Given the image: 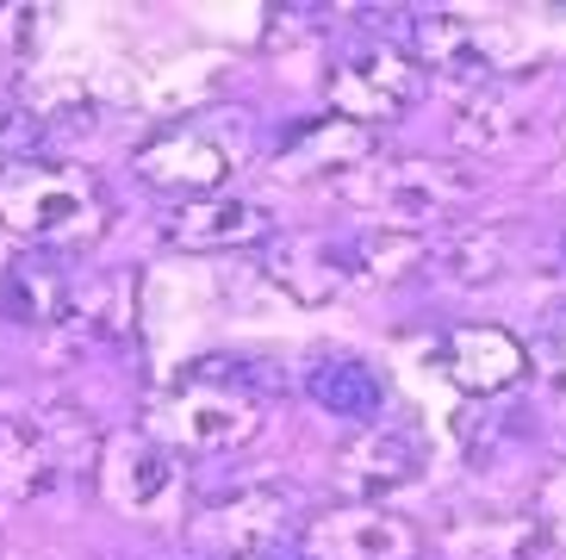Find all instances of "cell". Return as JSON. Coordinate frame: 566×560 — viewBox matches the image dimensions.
Segmentation results:
<instances>
[{
    "label": "cell",
    "instance_id": "1",
    "mask_svg": "<svg viewBox=\"0 0 566 560\" xmlns=\"http://www.w3.org/2000/svg\"><path fill=\"white\" fill-rule=\"evenodd\" d=\"M144 436L175 455H231L262 436V393L237 362H193L144 405Z\"/></svg>",
    "mask_w": 566,
    "mask_h": 560
},
{
    "label": "cell",
    "instance_id": "2",
    "mask_svg": "<svg viewBox=\"0 0 566 560\" xmlns=\"http://www.w3.org/2000/svg\"><path fill=\"white\" fill-rule=\"evenodd\" d=\"M106 194L69 163H13L0 175V231L25 249H75L106 231Z\"/></svg>",
    "mask_w": 566,
    "mask_h": 560
},
{
    "label": "cell",
    "instance_id": "3",
    "mask_svg": "<svg viewBox=\"0 0 566 560\" xmlns=\"http://www.w3.org/2000/svg\"><path fill=\"white\" fill-rule=\"evenodd\" d=\"M101 429L75 405H25L0 417V492L44 498L82 474H101Z\"/></svg>",
    "mask_w": 566,
    "mask_h": 560
},
{
    "label": "cell",
    "instance_id": "4",
    "mask_svg": "<svg viewBox=\"0 0 566 560\" xmlns=\"http://www.w3.org/2000/svg\"><path fill=\"white\" fill-rule=\"evenodd\" d=\"M250 156V118L243 113H193L181 125H163L156 137L132 149L137 182L156 194H181V199H212L224 194L237 168Z\"/></svg>",
    "mask_w": 566,
    "mask_h": 560
},
{
    "label": "cell",
    "instance_id": "5",
    "mask_svg": "<svg viewBox=\"0 0 566 560\" xmlns=\"http://www.w3.org/2000/svg\"><path fill=\"white\" fill-rule=\"evenodd\" d=\"M336 194L355 212L380 218V231H411L430 237V225H449L454 212L473 206V182L454 163H430V156H399V163H361L355 175L336 182Z\"/></svg>",
    "mask_w": 566,
    "mask_h": 560
},
{
    "label": "cell",
    "instance_id": "6",
    "mask_svg": "<svg viewBox=\"0 0 566 560\" xmlns=\"http://www.w3.org/2000/svg\"><path fill=\"white\" fill-rule=\"evenodd\" d=\"M423 87H430V75L417 69L411 50L386 44V38H361V44H349L331 69V113L361 125V132L399 125L417 100H423Z\"/></svg>",
    "mask_w": 566,
    "mask_h": 560
},
{
    "label": "cell",
    "instance_id": "7",
    "mask_svg": "<svg viewBox=\"0 0 566 560\" xmlns=\"http://www.w3.org/2000/svg\"><path fill=\"white\" fill-rule=\"evenodd\" d=\"M423 536L411 517L386 505H349L300 523V560H417Z\"/></svg>",
    "mask_w": 566,
    "mask_h": 560
},
{
    "label": "cell",
    "instance_id": "8",
    "mask_svg": "<svg viewBox=\"0 0 566 560\" xmlns=\"http://www.w3.org/2000/svg\"><path fill=\"white\" fill-rule=\"evenodd\" d=\"M293 536V498L281 486H243V492L206 505L193 523V542L212 548L218 560H250V554H281Z\"/></svg>",
    "mask_w": 566,
    "mask_h": 560
},
{
    "label": "cell",
    "instance_id": "9",
    "mask_svg": "<svg viewBox=\"0 0 566 560\" xmlns=\"http://www.w3.org/2000/svg\"><path fill=\"white\" fill-rule=\"evenodd\" d=\"M436 362H442V374H449L454 393L499 398L530 374V349L516 343L504 324H454L449 336L436 343Z\"/></svg>",
    "mask_w": 566,
    "mask_h": 560
},
{
    "label": "cell",
    "instance_id": "10",
    "mask_svg": "<svg viewBox=\"0 0 566 560\" xmlns=\"http://www.w3.org/2000/svg\"><path fill=\"white\" fill-rule=\"evenodd\" d=\"M423 462H430V448H423V436H417L411 424H367L361 436L343 448L336 467H343V486H349L361 505H374V498L411 486V479L423 474Z\"/></svg>",
    "mask_w": 566,
    "mask_h": 560
},
{
    "label": "cell",
    "instance_id": "11",
    "mask_svg": "<svg viewBox=\"0 0 566 560\" xmlns=\"http://www.w3.org/2000/svg\"><path fill=\"white\" fill-rule=\"evenodd\" d=\"M262 274L286 299H300V305H331L355 280V268H349V243H331V237H268Z\"/></svg>",
    "mask_w": 566,
    "mask_h": 560
},
{
    "label": "cell",
    "instance_id": "12",
    "mask_svg": "<svg viewBox=\"0 0 566 560\" xmlns=\"http://www.w3.org/2000/svg\"><path fill=\"white\" fill-rule=\"evenodd\" d=\"M268 231H274V218L255 199H237V194L181 199L163 218V237L175 249H250V243H268Z\"/></svg>",
    "mask_w": 566,
    "mask_h": 560
},
{
    "label": "cell",
    "instance_id": "13",
    "mask_svg": "<svg viewBox=\"0 0 566 560\" xmlns=\"http://www.w3.org/2000/svg\"><path fill=\"white\" fill-rule=\"evenodd\" d=\"M417 69L436 75L442 87H454V94H467V100L499 82V63H492V50H485V32H473V25L454 19V13H430L417 25Z\"/></svg>",
    "mask_w": 566,
    "mask_h": 560
},
{
    "label": "cell",
    "instance_id": "14",
    "mask_svg": "<svg viewBox=\"0 0 566 560\" xmlns=\"http://www.w3.org/2000/svg\"><path fill=\"white\" fill-rule=\"evenodd\" d=\"M101 492L132 517L156 511L175 492V455L156 436H113L101 455Z\"/></svg>",
    "mask_w": 566,
    "mask_h": 560
},
{
    "label": "cell",
    "instance_id": "15",
    "mask_svg": "<svg viewBox=\"0 0 566 560\" xmlns=\"http://www.w3.org/2000/svg\"><path fill=\"white\" fill-rule=\"evenodd\" d=\"M361 163H374V132H361V125H349V118H305V125H293V132L281 137V156H274V168L281 175H293V182H305V175H355Z\"/></svg>",
    "mask_w": 566,
    "mask_h": 560
},
{
    "label": "cell",
    "instance_id": "16",
    "mask_svg": "<svg viewBox=\"0 0 566 560\" xmlns=\"http://www.w3.org/2000/svg\"><path fill=\"white\" fill-rule=\"evenodd\" d=\"M69 305H75V280L51 249H32L0 274V318L19 330H63Z\"/></svg>",
    "mask_w": 566,
    "mask_h": 560
},
{
    "label": "cell",
    "instance_id": "17",
    "mask_svg": "<svg viewBox=\"0 0 566 560\" xmlns=\"http://www.w3.org/2000/svg\"><path fill=\"white\" fill-rule=\"evenodd\" d=\"M305 398L336 424H380L386 417V380L355 355H317L305 367Z\"/></svg>",
    "mask_w": 566,
    "mask_h": 560
},
{
    "label": "cell",
    "instance_id": "18",
    "mask_svg": "<svg viewBox=\"0 0 566 560\" xmlns=\"http://www.w3.org/2000/svg\"><path fill=\"white\" fill-rule=\"evenodd\" d=\"M436 256V243L430 237H411V231H361V237H349V268H355V280H405L411 268H423Z\"/></svg>",
    "mask_w": 566,
    "mask_h": 560
},
{
    "label": "cell",
    "instance_id": "19",
    "mask_svg": "<svg viewBox=\"0 0 566 560\" xmlns=\"http://www.w3.org/2000/svg\"><path fill=\"white\" fill-rule=\"evenodd\" d=\"M63 330H82L87 343H113L132 330V280L125 274H106L94 287H75V305H69Z\"/></svg>",
    "mask_w": 566,
    "mask_h": 560
},
{
    "label": "cell",
    "instance_id": "20",
    "mask_svg": "<svg viewBox=\"0 0 566 560\" xmlns=\"http://www.w3.org/2000/svg\"><path fill=\"white\" fill-rule=\"evenodd\" d=\"M523 132V106H516V87L504 82H492L485 94H473L461 106V125H454V137H461L467 149H499V144H511V137Z\"/></svg>",
    "mask_w": 566,
    "mask_h": 560
},
{
    "label": "cell",
    "instance_id": "21",
    "mask_svg": "<svg viewBox=\"0 0 566 560\" xmlns=\"http://www.w3.org/2000/svg\"><path fill=\"white\" fill-rule=\"evenodd\" d=\"M535 517H542V529L566 548V462L542 479V492H535Z\"/></svg>",
    "mask_w": 566,
    "mask_h": 560
},
{
    "label": "cell",
    "instance_id": "22",
    "mask_svg": "<svg viewBox=\"0 0 566 560\" xmlns=\"http://www.w3.org/2000/svg\"><path fill=\"white\" fill-rule=\"evenodd\" d=\"M542 362H548V380L566 393V312L548 324V343H542Z\"/></svg>",
    "mask_w": 566,
    "mask_h": 560
},
{
    "label": "cell",
    "instance_id": "23",
    "mask_svg": "<svg viewBox=\"0 0 566 560\" xmlns=\"http://www.w3.org/2000/svg\"><path fill=\"white\" fill-rule=\"evenodd\" d=\"M13 149H19V132H13V118L0 113V175L13 168Z\"/></svg>",
    "mask_w": 566,
    "mask_h": 560
},
{
    "label": "cell",
    "instance_id": "24",
    "mask_svg": "<svg viewBox=\"0 0 566 560\" xmlns=\"http://www.w3.org/2000/svg\"><path fill=\"white\" fill-rule=\"evenodd\" d=\"M250 560H300V554H250Z\"/></svg>",
    "mask_w": 566,
    "mask_h": 560
}]
</instances>
